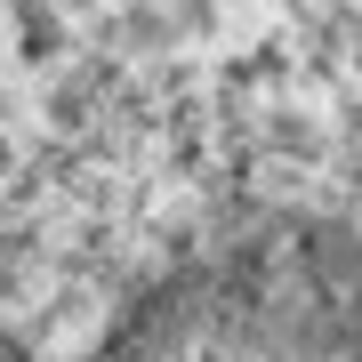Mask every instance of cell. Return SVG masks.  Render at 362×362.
<instances>
[{
  "mask_svg": "<svg viewBox=\"0 0 362 362\" xmlns=\"http://www.w3.org/2000/svg\"><path fill=\"white\" fill-rule=\"evenodd\" d=\"M97 362H362V250L282 226L177 274Z\"/></svg>",
  "mask_w": 362,
  "mask_h": 362,
  "instance_id": "cell-1",
  "label": "cell"
}]
</instances>
